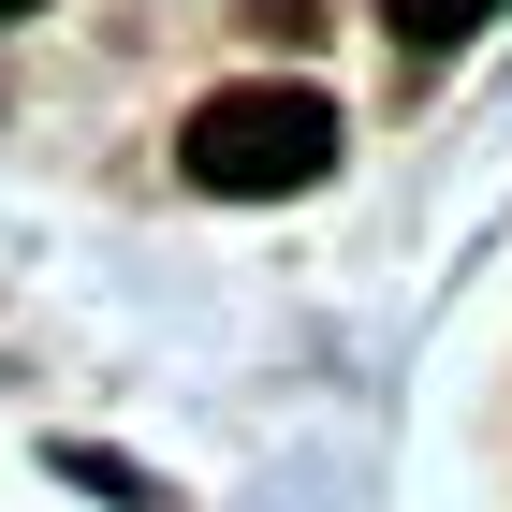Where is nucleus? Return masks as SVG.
Returning a JSON list of instances; mask_svg holds the SVG:
<instances>
[{
    "label": "nucleus",
    "instance_id": "1",
    "mask_svg": "<svg viewBox=\"0 0 512 512\" xmlns=\"http://www.w3.org/2000/svg\"><path fill=\"white\" fill-rule=\"evenodd\" d=\"M176 161H191V191L220 205H278V191H308L322 161H337V103L322 88H205L191 132H176Z\"/></svg>",
    "mask_w": 512,
    "mask_h": 512
},
{
    "label": "nucleus",
    "instance_id": "2",
    "mask_svg": "<svg viewBox=\"0 0 512 512\" xmlns=\"http://www.w3.org/2000/svg\"><path fill=\"white\" fill-rule=\"evenodd\" d=\"M381 15H395V44H469L498 0H381Z\"/></svg>",
    "mask_w": 512,
    "mask_h": 512
},
{
    "label": "nucleus",
    "instance_id": "3",
    "mask_svg": "<svg viewBox=\"0 0 512 512\" xmlns=\"http://www.w3.org/2000/svg\"><path fill=\"white\" fill-rule=\"evenodd\" d=\"M0 15H30V0H0Z\"/></svg>",
    "mask_w": 512,
    "mask_h": 512
}]
</instances>
